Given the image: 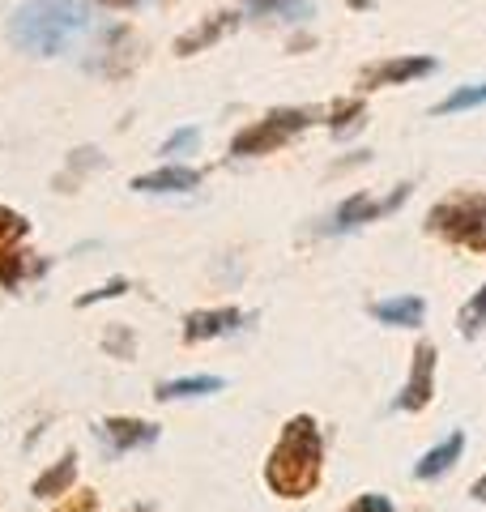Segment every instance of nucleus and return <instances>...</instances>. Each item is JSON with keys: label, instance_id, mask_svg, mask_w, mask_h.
Wrapping results in <instances>:
<instances>
[{"label": "nucleus", "instance_id": "nucleus-28", "mask_svg": "<svg viewBox=\"0 0 486 512\" xmlns=\"http://www.w3.org/2000/svg\"><path fill=\"white\" fill-rule=\"evenodd\" d=\"M469 495H474V500H482V504H486V474L478 478V483H474V491H469Z\"/></svg>", "mask_w": 486, "mask_h": 512}, {"label": "nucleus", "instance_id": "nucleus-20", "mask_svg": "<svg viewBox=\"0 0 486 512\" xmlns=\"http://www.w3.org/2000/svg\"><path fill=\"white\" fill-rule=\"evenodd\" d=\"M201 146V128H175V133L162 141V150L158 154H167V158H180V154H192Z\"/></svg>", "mask_w": 486, "mask_h": 512}, {"label": "nucleus", "instance_id": "nucleus-19", "mask_svg": "<svg viewBox=\"0 0 486 512\" xmlns=\"http://www.w3.org/2000/svg\"><path fill=\"white\" fill-rule=\"evenodd\" d=\"M457 329H461V338H478V333L486 329V286H482V291H474V299L461 308Z\"/></svg>", "mask_w": 486, "mask_h": 512}, {"label": "nucleus", "instance_id": "nucleus-6", "mask_svg": "<svg viewBox=\"0 0 486 512\" xmlns=\"http://www.w3.org/2000/svg\"><path fill=\"white\" fill-rule=\"evenodd\" d=\"M435 346L431 342H418L414 346V363H410V376H405V384H401V393H397V410H405V414H418L423 410L431 397H435Z\"/></svg>", "mask_w": 486, "mask_h": 512}, {"label": "nucleus", "instance_id": "nucleus-25", "mask_svg": "<svg viewBox=\"0 0 486 512\" xmlns=\"http://www.w3.org/2000/svg\"><path fill=\"white\" fill-rule=\"evenodd\" d=\"M99 508V495L94 491H77V495H69L60 508H52V512H94Z\"/></svg>", "mask_w": 486, "mask_h": 512}, {"label": "nucleus", "instance_id": "nucleus-4", "mask_svg": "<svg viewBox=\"0 0 486 512\" xmlns=\"http://www.w3.org/2000/svg\"><path fill=\"white\" fill-rule=\"evenodd\" d=\"M312 111H299V107H278V111H269L265 120H256L248 124L243 133H235L231 141V154L235 158H261V154H273V150H282L290 137H299L303 128H312Z\"/></svg>", "mask_w": 486, "mask_h": 512}, {"label": "nucleus", "instance_id": "nucleus-17", "mask_svg": "<svg viewBox=\"0 0 486 512\" xmlns=\"http://www.w3.org/2000/svg\"><path fill=\"white\" fill-rule=\"evenodd\" d=\"M474 107H486V82L452 90L444 103H435V107H431V116H457V111H474Z\"/></svg>", "mask_w": 486, "mask_h": 512}, {"label": "nucleus", "instance_id": "nucleus-2", "mask_svg": "<svg viewBox=\"0 0 486 512\" xmlns=\"http://www.w3.org/2000/svg\"><path fill=\"white\" fill-rule=\"evenodd\" d=\"M86 26H90V9L81 0H30V5L13 13L9 39L30 56H56Z\"/></svg>", "mask_w": 486, "mask_h": 512}, {"label": "nucleus", "instance_id": "nucleus-27", "mask_svg": "<svg viewBox=\"0 0 486 512\" xmlns=\"http://www.w3.org/2000/svg\"><path fill=\"white\" fill-rule=\"evenodd\" d=\"M94 5H103V9H120V13H128V9H137L141 0H94Z\"/></svg>", "mask_w": 486, "mask_h": 512}, {"label": "nucleus", "instance_id": "nucleus-24", "mask_svg": "<svg viewBox=\"0 0 486 512\" xmlns=\"http://www.w3.org/2000/svg\"><path fill=\"white\" fill-rule=\"evenodd\" d=\"M346 512H397V508H393V500H388V495L371 491V495H359V500H354Z\"/></svg>", "mask_w": 486, "mask_h": 512}, {"label": "nucleus", "instance_id": "nucleus-3", "mask_svg": "<svg viewBox=\"0 0 486 512\" xmlns=\"http://www.w3.org/2000/svg\"><path fill=\"white\" fill-rule=\"evenodd\" d=\"M427 227L440 231L448 244L486 252V192H452L448 201L431 205Z\"/></svg>", "mask_w": 486, "mask_h": 512}, {"label": "nucleus", "instance_id": "nucleus-21", "mask_svg": "<svg viewBox=\"0 0 486 512\" xmlns=\"http://www.w3.org/2000/svg\"><path fill=\"white\" fill-rule=\"evenodd\" d=\"M26 231H30V222H26L22 214H13V210H5V205H0V252L18 244Z\"/></svg>", "mask_w": 486, "mask_h": 512}, {"label": "nucleus", "instance_id": "nucleus-7", "mask_svg": "<svg viewBox=\"0 0 486 512\" xmlns=\"http://www.w3.org/2000/svg\"><path fill=\"white\" fill-rule=\"evenodd\" d=\"M99 436H103V444L111 448V453L120 457V453H137V448L158 444L162 431L154 423H145V419H107V423H99Z\"/></svg>", "mask_w": 486, "mask_h": 512}, {"label": "nucleus", "instance_id": "nucleus-29", "mask_svg": "<svg viewBox=\"0 0 486 512\" xmlns=\"http://www.w3.org/2000/svg\"><path fill=\"white\" fill-rule=\"evenodd\" d=\"M346 5H350V9H359V13H363V9H371V5H376V0H346Z\"/></svg>", "mask_w": 486, "mask_h": 512}, {"label": "nucleus", "instance_id": "nucleus-1", "mask_svg": "<svg viewBox=\"0 0 486 512\" xmlns=\"http://www.w3.org/2000/svg\"><path fill=\"white\" fill-rule=\"evenodd\" d=\"M320 470H324V440H320V427L316 419H290L282 427V440L273 444V453L265 461V483L286 495V500H299V495L316 491L320 483Z\"/></svg>", "mask_w": 486, "mask_h": 512}, {"label": "nucleus", "instance_id": "nucleus-13", "mask_svg": "<svg viewBox=\"0 0 486 512\" xmlns=\"http://www.w3.org/2000/svg\"><path fill=\"white\" fill-rule=\"evenodd\" d=\"M371 316H376L380 325H393V329H418L427 316V303L418 295H397V299L371 303Z\"/></svg>", "mask_w": 486, "mask_h": 512}, {"label": "nucleus", "instance_id": "nucleus-23", "mask_svg": "<svg viewBox=\"0 0 486 512\" xmlns=\"http://www.w3.org/2000/svg\"><path fill=\"white\" fill-rule=\"evenodd\" d=\"M120 295H128V282H124V278H111V282H103V286H99V291L81 295V299H77V308H94V303H103V299H120Z\"/></svg>", "mask_w": 486, "mask_h": 512}, {"label": "nucleus", "instance_id": "nucleus-26", "mask_svg": "<svg viewBox=\"0 0 486 512\" xmlns=\"http://www.w3.org/2000/svg\"><path fill=\"white\" fill-rule=\"evenodd\" d=\"M103 346H107V350H120V355L128 359V355H133V333L116 329V333H107V338H103Z\"/></svg>", "mask_w": 486, "mask_h": 512}, {"label": "nucleus", "instance_id": "nucleus-22", "mask_svg": "<svg viewBox=\"0 0 486 512\" xmlns=\"http://www.w3.org/2000/svg\"><path fill=\"white\" fill-rule=\"evenodd\" d=\"M22 278H26V252L5 248V252H0V282H5L9 291H13V286H18Z\"/></svg>", "mask_w": 486, "mask_h": 512}, {"label": "nucleus", "instance_id": "nucleus-15", "mask_svg": "<svg viewBox=\"0 0 486 512\" xmlns=\"http://www.w3.org/2000/svg\"><path fill=\"white\" fill-rule=\"evenodd\" d=\"M222 376H184V380H162L158 384V402H180V397H209V393H222Z\"/></svg>", "mask_w": 486, "mask_h": 512}, {"label": "nucleus", "instance_id": "nucleus-18", "mask_svg": "<svg viewBox=\"0 0 486 512\" xmlns=\"http://www.w3.org/2000/svg\"><path fill=\"white\" fill-rule=\"evenodd\" d=\"M363 124H367V103H359V99L337 103V107H333V116H329L333 137H350V133H359Z\"/></svg>", "mask_w": 486, "mask_h": 512}, {"label": "nucleus", "instance_id": "nucleus-5", "mask_svg": "<svg viewBox=\"0 0 486 512\" xmlns=\"http://www.w3.org/2000/svg\"><path fill=\"white\" fill-rule=\"evenodd\" d=\"M440 69L435 56H388V60H376L367 64L359 73V86L363 90H384V86H410V82H423Z\"/></svg>", "mask_w": 486, "mask_h": 512}, {"label": "nucleus", "instance_id": "nucleus-8", "mask_svg": "<svg viewBox=\"0 0 486 512\" xmlns=\"http://www.w3.org/2000/svg\"><path fill=\"white\" fill-rule=\"evenodd\" d=\"M248 312L239 308H214V312H192L184 320V342H209V338H226V333H239L248 325Z\"/></svg>", "mask_w": 486, "mask_h": 512}, {"label": "nucleus", "instance_id": "nucleus-30", "mask_svg": "<svg viewBox=\"0 0 486 512\" xmlns=\"http://www.w3.org/2000/svg\"><path fill=\"white\" fill-rule=\"evenodd\" d=\"M128 512H154V504H133V508H128Z\"/></svg>", "mask_w": 486, "mask_h": 512}, {"label": "nucleus", "instance_id": "nucleus-9", "mask_svg": "<svg viewBox=\"0 0 486 512\" xmlns=\"http://www.w3.org/2000/svg\"><path fill=\"white\" fill-rule=\"evenodd\" d=\"M235 30H239V13H209L201 26H192L188 35L175 39V56H197L205 47L222 43L226 35H235Z\"/></svg>", "mask_w": 486, "mask_h": 512}, {"label": "nucleus", "instance_id": "nucleus-14", "mask_svg": "<svg viewBox=\"0 0 486 512\" xmlns=\"http://www.w3.org/2000/svg\"><path fill=\"white\" fill-rule=\"evenodd\" d=\"M73 483H77V453L69 448V453H64L52 470H43L35 478V495H39V500H56V495L73 491Z\"/></svg>", "mask_w": 486, "mask_h": 512}, {"label": "nucleus", "instance_id": "nucleus-16", "mask_svg": "<svg viewBox=\"0 0 486 512\" xmlns=\"http://www.w3.org/2000/svg\"><path fill=\"white\" fill-rule=\"evenodd\" d=\"M261 18H282V22H307L312 18V0H243Z\"/></svg>", "mask_w": 486, "mask_h": 512}, {"label": "nucleus", "instance_id": "nucleus-11", "mask_svg": "<svg viewBox=\"0 0 486 512\" xmlns=\"http://www.w3.org/2000/svg\"><path fill=\"white\" fill-rule=\"evenodd\" d=\"M461 453H465V431H452V436H444L440 444L431 448V453L418 457L414 478H423V483H431V478H444L461 461Z\"/></svg>", "mask_w": 486, "mask_h": 512}, {"label": "nucleus", "instance_id": "nucleus-10", "mask_svg": "<svg viewBox=\"0 0 486 512\" xmlns=\"http://www.w3.org/2000/svg\"><path fill=\"white\" fill-rule=\"evenodd\" d=\"M384 214H388V201H376V197H367V192H354V197H346V201L333 210L329 231H333V235L359 231V227H367V222H376V218H384Z\"/></svg>", "mask_w": 486, "mask_h": 512}, {"label": "nucleus", "instance_id": "nucleus-12", "mask_svg": "<svg viewBox=\"0 0 486 512\" xmlns=\"http://www.w3.org/2000/svg\"><path fill=\"white\" fill-rule=\"evenodd\" d=\"M201 184V171L197 167H180V163H171V167H158L150 175H137L133 180V192H192Z\"/></svg>", "mask_w": 486, "mask_h": 512}]
</instances>
